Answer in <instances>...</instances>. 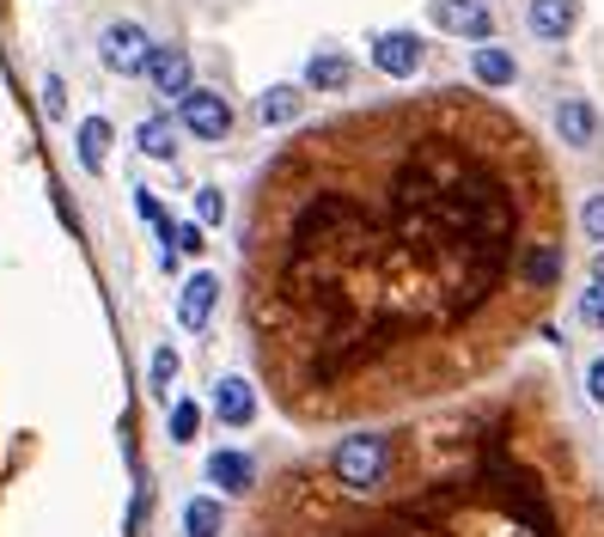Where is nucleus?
I'll return each mask as SVG.
<instances>
[{"instance_id": "nucleus-1", "label": "nucleus", "mask_w": 604, "mask_h": 537, "mask_svg": "<svg viewBox=\"0 0 604 537\" xmlns=\"http://www.w3.org/2000/svg\"><path fill=\"white\" fill-rule=\"evenodd\" d=\"M391 464H397V445L385 440V433H348V440L336 445V459H330V471H336V483L348 488V495H379L385 483H391Z\"/></svg>"}, {"instance_id": "nucleus-2", "label": "nucleus", "mask_w": 604, "mask_h": 537, "mask_svg": "<svg viewBox=\"0 0 604 537\" xmlns=\"http://www.w3.org/2000/svg\"><path fill=\"white\" fill-rule=\"evenodd\" d=\"M177 129H190L196 141H226L233 135V105L220 93H208V86H190L177 98Z\"/></svg>"}, {"instance_id": "nucleus-3", "label": "nucleus", "mask_w": 604, "mask_h": 537, "mask_svg": "<svg viewBox=\"0 0 604 537\" xmlns=\"http://www.w3.org/2000/svg\"><path fill=\"white\" fill-rule=\"evenodd\" d=\"M98 55H105L110 74H147L153 37H147V25H134V19H117V25H105V37H98Z\"/></svg>"}, {"instance_id": "nucleus-4", "label": "nucleus", "mask_w": 604, "mask_h": 537, "mask_svg": "<svg viewBox=\"0 0 604 537\" xmlns=\"http://www.w3.org/2000/svg\"><path fill=\"white\" fill-rule=\"evenodd\" d=\"M421 62H428V50H421L416 31H379V37H373V67H379L385 79H416Z\"/></svg>"}, {"instance_id": "nucleus-5", "label": "nucleus", "mask_w": 604, "mask_h": 537, "mask_svg": "<svg viewBox=\"0 0 604 537\" xmlns=\"http://www.w3.org/2000/svg\"><path fill=\"white\" fill-rule=\"evenodd\" d=\"M428 19L452 37H476V43H488V31H495L488 0H428Z\"/></svg>"}, {"instance_id": "nucleus-6", "label": "nucleus", "mask_w": 604, "mask_h": 537, "mask_svg": "<svg viewBox=\"0 0 604 537\" xmlns=\"http://www.w3.org/2000/svg\"><path fill=\"white\" fill-rule=\"evenodd\" d=\"M556 135H562V147H598V110L586 105V98H562L556 105Z\"/></svg>"}, {"instance_id": "nucleus-7", "label": "nucleus", "mask_w": 604, "mask_h": 537, "mask_svg": "<svg viewBox=\"0 0 604 537\" xmlns=\"http://www.w3.org/2000/svg\"><path fill=\"white\" fill-rule=\"evenodd\" d=\"M214 300H220V281H214L208 269H202V276H190L184 293H177V324H184V330H208Z\"/></svg>"}, {"instance_id": "nucleus-8", "label": "nucleus", "mask_w": 604, "mask_h": 537, "mask_svg": "<svg viewBox=\"0 0 604 537\" xmlns=\"http://www.w3.org/2000/svg\"><path fill=\"white\" fill-rule=\"evenodd\" d=\"M526 25L538 31L543 43H562L568 31L580 25V0H531V7H526Z\"/></svg>"}, {"instance_id": "nucleus-9", "label": "nucleus", "mask_w": 604, "mask_h": 537, "mask_svg": "<svg viewBox=\"0 0 604 537\" xmlns=\"http://www.w3.org/2000/svg\"><path fill=\"white\" fill-rule=\"evenodd\" d=\"M147 79L159 98H184L190 93V55L184 50H153L147 55Z\"/></svg>"}, {"instance_id": "nucleus-10", "label": "nucleus", "mask_w": 604, "mask_h": 537, "mask_svg": "<svg viewBox=\"0 0 604 537\" xmlns=\"http://www.w3.org/2000/svg\"><path fill=\"white\" fill-rule=\"evenodd\" d=\"M348 79H355V62L342 50H317L312 62H305V86H312V93H348Z\"/></svg>"}, {"instance_id": "nucleus-11", "label": "nucleus", "mask_w": 604, "mask_h": 537, "mask_svg": "<svg viewBox=\"0 0 604 537\" xmlns=\"http://www.w3.org/2000/svg\"><path fill=\"white\" fill-rule=\"evenodd\" d=\"M214 416H220L226 428H250V421H257V391H250V379H220Z\"/></svg>"}, {"instance_id": "nucleus-12", "label": "nucleus", "mask_w": 604, "mask_h": 537, "mask_svg": "<svg viewBox=\"0 0 604 537\" xmlns=\"http://www.w3.org/2000/svg\"><path fill=\"white\" fill-rule=\"evenodd\" d=\"M471 74H476V86H513V79H519V62H513L507 50H500V43H483V50H471Z\"/></svg>"}, {"instance_id": "nucleus-13", "label": "nucleus", "mask_w": 604, "mask_h": 537, "mask_svg": "<svg viewBox=\"0 0 604 537\" xmlns=\"http://www.w3.org/2000/svg\"><path fill=\"white\" fill-rule=\"evenodd\" d=\"M250 476H257V464H250L245 452H214V459H208V483L226 488V495H245Z\"/></svg>"}, {"instance_id": "nucleus-14", "label": "nucleus", "mask_w": 604, "mask_h": 537, "mask_svg": "<svg viewBox=\"0 0 604 537\" xmlns=\"http://www.w3.org/2000/svg\"><path fill=\"white\" fill-rule=\"evenodd\" d=\"M110 141H117V129H110V122L105 117H86V122H79V165H86V171H105V159H110Z\"/></svg>"}, {"instance_id": "nucleus-15", "label": "nucleus", "mask_w": 604, "mask_h": 537, "mask_svg": "<svg viewBox=\"0 0 604 537\" xmlns=\"http://www.w3.org/2000/svg\"><path fill=\"white\" fill-rule=\"evenodd\" d=\"M300 110H305V93H300V86H269V93L257 98V117H263L269 129H288Z\"/></svg>"}, {"instance_id": "nucleus-16", "label": "nucleus", "mask_w": 604, "mask_h": 537, "mask_svg": "<svg viewBox=\"0 0 604 537\" xmlns=\"http://www.w3.org/2000/svg\"><path fill=\"white\" fill-rule=\"evenodd\" d=\"M134 141H141L147 159H177V122H171V117H141Z\"/></svg>"}, {"instance_id": "nucleus-17", "label": "nucleus", "mask_w": 604, "mask_h": 537, "mask_svg": "<svg viewBox=\"0 0 604 537\" xmlns=\"http://www.w3.org/2000/svg\"><path fill=\"white\" fill-rule=\"evenodd\" d=\"M220 525H226L220 501L202 495V501H190V507H184V531H190V537H220Z\"/></svg>"}, {"instance_id": "nucleus-18", "label": "nucleus", "mask_w": 604, "mask_h": 537, "mask_svg": "<svg viewBox=\"0 0 604 537\" xmlns=\"http://www.w3.org/2000/svg\"><path fill=\"white\" fill-rule=\"evenodd\" d=\"M580 324L604 330V250H598V262H592V281H586V293H580Z\"/></svg>"}, {"instance_id": "nucleus-19", "label": "nucleus", "mask_w": 604, "mask_h": 537, "mask_svg": "<svg viewBox=\"0 0 604 537\" xmlns=\"http://www.w3.org/2000/svg\"><path fill=\"white\" fill-rule=\"evenodd\" d=\"M196 433H202V409L190 404V397H184V404H171V440H177V445H190Z\"/></svg>"}, {"instance_id": "nucleus-20", "label": "nucleus", "mask_w": 604, "mask_h": 537, "mask_svg": "<svg viewBox=\"0 0 604 537\" xmlns=\"http://www.w3.org/2000/svg\"><path fill=\"white\" fill-rule=\"evenodd\" d=\"M171 250H177V257H202V250H208V226H171Z\"/></svg>"}, {"instance_id": "nucleus-21", "label": "nucleus", "mask_w": 604, "mask_h": 537, "mask_svg": "<svg viewBox=\"0 0 604 537\" xmlns=\"http://www.w3.org/2000/svg\"><path fill=\"white\" fill-rule=\"evenodd\" d=\"M580 226H586L592 245H604V190H592V196L580 202Z\"/></svg>"}, {"instance_id": "nucleus-22", "label": "nucleus", "mask_w": 604, "mask_h": 537, "mask_svg": "<svg viewBox=\"0 0 604 537\" xmlns=\"http://www.w3.org/2000/svg\"><path fill=\"white\" fill-rule=\"evenodd\" d=\"M220 221H226L220 190H196V226H220Z\"/></svg>"}, {"instance_id": "nucleus-23", "label": "nucleus", "mask_w": 604, "mask_h": 537, "mask_svg": "<svg viewBox=\"0 0 604 537\" xmlns=\"http://www.w3.org/2000/svg\"><path fill=\"white\" fill-rule=\"evenodd\" d=\"M43 110H50V117H67V86H62V74H43Z\"/></svg>"}, {"instance_id": "nucleus-24", "label": "nucleus", "mask_w": 604, "mask_h": 537, "mask_svg": "<svg viewBox=\"0 0 604 537\" xmlns=\"http://www.w3.org/2000/svg\"><path fill=\"white\" fill-rule=\"evenodd\" d=\"M171 379H177V354L159 348V354H153V391H171Z\"/></svg>"}, {"instance_id": "nucleus-25", "label": "nucleus", "mask_w": 604, "mask_h": 537, "mask_svg": "<svg viewBox=\"0 0 604 537\" xmlns=\"http://www.w3.org/2000/svg\"><path fill=\"white\" fill-rule=\"evenodd\" d=\"M586 391H592V404L604 409V354H598V361L586 367Z\"/></svg>"}]
</instances>
